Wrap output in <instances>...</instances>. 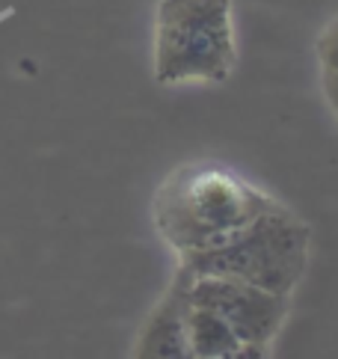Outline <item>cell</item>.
Returning a JSON list of instances; mask_svg holds the SVG:
<instances>
[{"label": "cell", "instance_id": "obj_4", "mask_svg": "<svg viewBox=\"0 0 338 359\" xmlns=\"http://www.w3.org/2000/svg\"><path fill=\"white\" fill-rule=\"evenodd\" d=\"M190 300L217 312L241 336L255 359L270 356L279 332L288 320L291 297L267 291L252 282L217 273H190Z\"/></svg>", "mask_w": 338, "mask_h": 359}, {"label": "cell", "instance_id": "obj_1", "mask_svg": "<svg viewBox=\"0 0 338 359\" xmlns=\"http://www.w3.org/2000/svg\"><path fill=\"white\" fill-rule=\"evenodd\" d=\"M279 199L229 166L187 163L166 175L151 199L158 235L178 259L202 252L252 223Z\"/></svg>", "mask_w": 338, "mask_h": 359}, {"label": "cell", "instance_id": "obj_8", "mask_svg": "<svg viewBox=\"0 0 338 359\" xmlns=\"http://www.w3.org/2000/svg\"><path fill=\"white\" fill-rule=\"evenodd\" d=\"M323 89V98H327V104L332 110V116L338 119V81H327V83H320Z\"/></svg>", "mask_w": 338, "mask_h": 359}, {"label": "cell", "instance_id": "obj_7", "mask_svg": "<svg viewBox=\"0 0 338 359\" xmlns=\"http://www.w3.org/2000/svg\"><path fill=\"white\" fill-rule=\"evenodd\" d=\"M315 57H318L320 83L338 81V12L327 21V27L320 30L318 45H315Z\"/></svg>", "mask_w": 338, "mask_h": 359}, {"label": "cell", "instance_id": "obj_2", "mask_svg": "<svg viewBox=\"0 0 338 359\" xmlns=\"http://www.w3.org/2000/svg\"><path fill=\"white\" fill-rule=\"evenodd\" d=\"M235 66V0H158L151 69L161 86H217Z\"/></svg>", "mask_w": 338, "mask_h": 359}, {"label": "cell", "instance_id": "obj_5", "mask_svg": "<svg viewBox=\"0 0 338 359\" xmlns=\"http://www.w3.org/2000/svg\"><path fill=\"white\" fill-rule=\"evenodd\" d=\"M187 288L190 271L178 264V271L163 291L158 306L149 312L134 341V356L140 359H190L187 348Z\"/></svg>", "mask_w": 338, "mask_h": 359}, {"label": "cell", "instance_id": "obj_3", "mask_svg": "<svg viewBox=\"0 0 338 359\" xmlns=\"http://www.w3.org/2000/svg\"><path fill=\"white\" fill-rule=\"evenodd\" d=\"M311 259V229L285 202H276L235 235L202 252L178 259L190 273L235 276L276 294H291L303 282Z\"/></svg>", "mask_w": 338, "mask_h": 359}, {"label": "cell", "instance_id": "obj_6", "mask_svg": "<svg viewBox=\"0 0 338 359\" xmlns=\"http://www.w3.org/2000/svg\"><path fill=\"white\" fill-rule=\"evenodd\" d=\"M187 348H190V359H255L238 332L208 306L193 303L190 294H187Z\"/></svg>", "mask_w": 338, "mask_h": 359}]
</instances>
